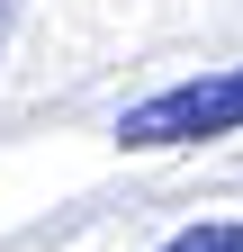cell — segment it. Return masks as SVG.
<instances>
[{
	"label": "cell",
	"mask_w": 243,
	"mask_h": 252,
	"mask_svg": "<svg viewBox=\"0 0 243 252\" xmlns=\"http://www.w3.org/2000/svg\"><path fill=\"white\" fill-rule=\"evenodd\" d=\"M243 126V63L234 72H207V81H171L153 99H135L117 117V144L153 153V144H207V135H234Z\"/></svg>",
	"instance_id": "1"
},
{
	"label": "cell",
	"mask_w": 243,
	"mask_h": 252,
	"mask_svg": "<svg viewBox=\"0 0 243 252\" xmlns=\"http://www.w3.org/2000/svg\"><path fill=\"white\" fill-rule=\"evenodd\" d=\"M162 252H243V225H234V216H198V225L162 234Z\"/></svg>",
	"instance_id": "2"
},
{
	"label": "cell",
	"mask_w": 243,
	"mask_h": 252,
	"mask_svg": "<svg viewBox=\"0 0 243 252\" xmlns=\"http://www.w3.org/2000/svg\"><path fill=\"white\" fill-rule=\"evenodd\" d=\"M0 36H9V0H0Z\"/></svg>",
	"instance_id": "3"
}]
</instances>
